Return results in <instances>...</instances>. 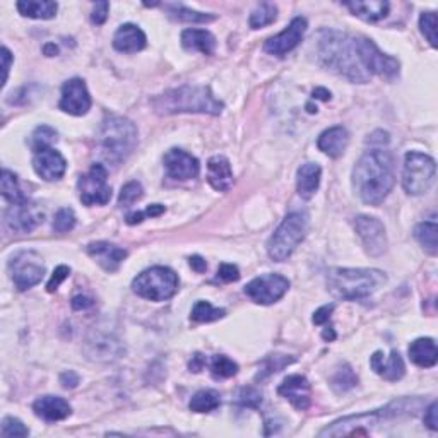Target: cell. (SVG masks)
<instances>
[{
    "label": "cell",
    "mask_w": 438,
    "mask_h": 438,
    "mask_svg": "<svg viewBox=\"0 0 438 438\" xmlns=\"http://www.w3.org/2000/svg\"><path fill=\"white\" fill-rule=\"evenodd\" d=\"M396 184L394 156L385 149L365 152L353 170V187L368 206H380Z\"/></svg>",
    "instance_id": "6da1fadb"
},
{
    "label": "cell",
    "mask_w": 438,
    "mask_h": 438,
    "mask_svg": "<svg viewBox=\"0 0 438 438\" xmlns=\"http://www.w3.org/2000/svg\"><path fill=\"white\" fill-rule=\"evenodd\" d=\"M317 55L324 67L338 72L351 82L365 84L370 81L371 76L363 67L358 53L356 36L334 29H322L317 36Z\"/></svg>",
    "instance_id": "7a4b0ae2"
},
{
    "label": "cell",
    "mask_w": 438,
    "mask_h": 438,
    "mask_svg": "<svg viewBox=\"0 0 438 438\" xmlns=\"http://www.w3.org/2000/svg\"><path fill=\"white\" fill-rule=\"evenodd\" d=\"M152 105L161 115H175V113L219 115L225 110L222 101H219L213 91L206 86H180L164 91L152 100Z\"/></svg>",
    "instance_id": "3957f363"
},
{
    "label": "cell",
    "mask_w": 438,
    "mask_h": 438,
    "mask_svg": "<svg viewBox=\"0 0 438 438\" xmlns=\"http://www.w3.org/2000/svg\"><path fill=\"white\" fill-rule=\"evenodd\" d=\"M387 283V276L378 269H331L327 288L341 300H363L371 297Z\"/></svg>",
    "instance_id": "277c9868"
},
{
    "label": "cell",
    "mask_w": 438,
    "mask_h": 438,
    "mask_svg": "<svg viewBox=\"0 0 438 438\" xmlns=\"http://www.w3.org/2000/svg\"><path fill=\"white\" fill-rule=\"evenodd\" d=\"M137 127L123 116L110 115L100 130V155L105 163L119 166L137 148Z\"/></svg>",
    "instance_id": "5b68a950"
},
{
    "label": "cell",
    "mask_w": 438,
    "mask_h": 438,
    "mask_svg": "<svg viewBox=\"0 0 438 438\" xmlns=\"http://www.w3.org/2000/svg\"><path fill=\"white\" fill-rule=\"evenodd\" d=\"M308 231V216L305 213H290L283 219L268 242V254L272 261L284 262L305 240Z\"/></svg>",
    "instance_id": "8992f818"
},
{
    "label": "cell",
    "mask_w": 438,
    "mask_h": 438,
    "mask_svg": "<svg viewBox=\"0 0 438 438\" xmlns=\"http://www.w3.org/2000/svg\"><path fill=\"white\" fill-rule=\"evenodd\" d=\"M132 290L137 297L151 301L170 300L178 290V276L164 265L146 269L132 281Z\"/></svg>",
    "instance_id": "52a82bcc"
},
{
    "label": "cell",
    "mask_w": 438,
    "mask_h": 438,
    "mask_svg": "<svg viewBox=\"0 0 438 438\" xmlns=\"http://www.w3.org/2000/svg\"><path fill=\"white\" fill-rule=\"evenodd\" d=\"M437 177V163L425 152L410 151L404 158L403 187L410 195H423L433 187Z\"/></svg>",
    "instance_id": "ba28073f"
},
{
    "label": "cell",
    "mask_w": 438,
    "mask_h": 438,
    "mask_svg": "<svg viewBox=\"0 0 438 438\" xmlns=\"http://www.w3.org/2000/svg\"><path fill=\"white\" fill-rule=\"evenodd\" d=\"M356 46L361 58V64L367 69L368 74H377L380 76V78L387 79V81H394L396 78H399V60L390 57V55L380 52V49H378L370 38L356 36Z\"/></svg>",
    "instance_id": "9c48e42d"
},
{
    "label": "cell",
    "mask_w": 438,
    "mask_h": 438,
    "mask_svg": "<svg viewBox=\"0 0 438 438\" xmlns=\"http://www.w3.org/2000/svg\"><path fill=\"white\" fill-rule=\"evenodd\" d=\"M9 272L17 290L26 291L42 283L43 276H45V264L36 252L24 250L10 259Z\"/></svg>",
    "instance_id": "30bf717a"
},
{
    "label": "cell",
    "mask_w": 438,
    "mask_h": 438,
    "mask_svg": "<svg viewBox=\"0 0 438 438\" xmlns=\"http://www.w3.org/2000/svg\"><path fill=\"white\" fill-rule=\"evenodd\" d=\"M81 202L84 206H107L112 199V187L108 185V171L101 163L93 164L78 182Z\"/></svg>",
    "instance_id": "8fae6325"
},
{
    "label": "cell",
    "mask_w": 438,
    "mask_h": 438,
    "mask_svg": "<svg viewBox=\"0 0 438 438\" xmlns=\"http://www.w3.org/2000/svg\"><path fill=\"white\" fill-rule=\"evenodd\" d=\"M290 290V281L281 274H264L245 286V295L257 305H272L279 301Z\"/></svg>",
    "instance_id": "7c38bea8"
},
{
    "label": "cell",
    "mask_w": 438,
    "mask_h": 438,
    "mask_svg": "<svg viewBox=\"0 0 438 438\" xmlns=\"http://www.w3.org/2000/svg\"><path fill=\"white\" fill-rule=\"evenodd\" d=\"M358 236H360L361 243H363L365 250L371 257H380L387 250V235L385 226L380 219L371 216H356L353 221Z\"/></svg>",
    "instance_id": "4fadbf2b"
},
{
    "label": "cell",
    "mask_w": 438,
    "mask_h": 438,
    "mask_svg": "<svg viewBox=\"0 0 438 438\" xmlns=\"http://www.w3.org/2000/svg\"><path fill=\"white\" fill-rule=\"evenodd\" d=\"M43 211L31 200L21 204H12L3 214V222L14 233H31L36 226L43 222Z\"/></svg>",
    "instance_id": "5bb4252c"
},
{
    "label": "cell",
    "mask_w": 438,
    "mask_h": 438,
    "mask_svg": "<svg viewBox=\"0 0 438 438\" xmlns=\"http://www.w3.org/2000/svg\"><path fill=\"white\" fill-rule=\"evenodd\" d=\"M58 107H60L62 112L69 113V115H86L91 108V96L86 82L79 78L65 81L64 86H62V96Z\"/></svg>",
    "instance_id": "9a60e30c"
},
{
    "label": "cell",
    "mask_w": 438,
    "mask_h": 438,
    "mask_svg": "<svg viewBox=\"0 0 438 438\" xmlns=\"http://www.w3.org/2000/svg\"><path fill=\"white\" fill-rule=\"evenodd\" d=\"M306 28H308V24H306L305 17H295L284 31L272 36L264 43V50L268 53L276 55V57H284V55L290 53L291 50H295L300 45L306 33Z\"/></svg>",
    "instance_id": "2e32d148"
},
{
    "label": "cell",
    "mask_w": 438,
    "mask_h": 438,
    "mask_svg": "<svg viewBox=\"0 0 438 438\" xmlns=\"http://www.w3.org/2000/svg\"><path fill=\"white\" fill-rule=\"evenodd\" d=\"M163 163L168 177L175 178V180H192L200 171L199 159L185 152L184 149H170L164 155Z\"/></svg>",
    "instance_id": "e0dca14e"
},
{
    "label": "cell",
    "mask_w": 438,
    "mask_h": 438,
    "mask_svg": "<svg viewBox=\"0 0 438 438\" xmlns=\"http://www.w3.org/2000/svg\"><path fill=\"white\" fill-rule=\"evenodd\" d=\"M33 168L36 175L46 182L60 180L67 170V161L55 148L40 149L33 156Z\"/></svg>",
    "instance_id": "ac0fdd59"
},
{
    "label": "cell",
    "mask_w": 438,
    "mask_h": 438,
    "mask_svg": "<svg viewBox=\"0 0 438 438\" xmlns=\"http://www.w3.org/2000/svg\"><path fill=\"white\" fill-rule=\"evenodd\" d=\"M277 394L290 401L298 411H305L312 403V387L303 375H290L277 389Z\"/></svg>",
    "instance_id": "d6986e66"
},
{
    "label": "cell",
    "mask_w": 438,
    "mask_h": 438,
    "mask_svg": "<svg viewBox=\"0 0 438 438\" xmlns=\"http://www.w3.org/2000/svg\"><path fill=\"white\" fill-rule=\"evenodd\" d=\"M87 254L107 272H115L127 259V250L110 242H94L87 245Z\"/></svg>",
    "instance_id": "ffe728a7"
},
{
    "label": "cell",
    "mask_w": 438,
    "mask_h": 438,
    "mask_svg": "<svg viewBox=\"0 0 438 438\" xmlns=\"http://www.w3.org/2000/svg\"><path fill=\"white\" fill-rule=\"evenodd\" d=\"M146 45H148V38L136 24H122L113 36V49L122 53H137L144 50Z\"/></svg>",
    "instance_id": "44dd1931"
},
{
    "label": "cell",
    "mask_w": 438,
    "mask_h": 438,
    "mask_svg": "<svg viewBox=\"0 0 438 438\" xmlns=\"http://www.w3.org/2000/svg\"><path fill=\"white\" fill-rule=\"evenodd\" d=\"M370 367L375 374L380 375L382 378H385L389 382L399 380V378H403L404 371H406L403 356L396 349L387 358L383 356L382 351H375L370 358Z\"/></svg>",
    "instance_id": "7402d4cb"
},
{
    "label": "cell",
    "mask_w": 438,
    "mask_h": 438,
    "mask_svg": "<svg viewBox=\"0 0 438 438\" xmlns=\"http://www.w3.org/2000/svg\"><path fill=\"white\" fill-rule=\"evenodd\" d=\"M33 411L45 421H60V419L69 418L72 412L71 404L57 396H43L36 399L33 404Z\"/></svg>",
    "instance_id": "603a6c76"
},
{
    "label": "cell",
    "mask_w": 438,
    "mask_h": 438,
    "mask_svg": "<svg viewBox=\"0 0 438 438\" xmlns=\"http://www.w3.org/2000/svg\"><path fill=\"white\" fill-rule=\"evenodd\" d=\"M207 182L218 192H228L233 187L231 164L225 156H213L207 161Z\"/></svg>",
    "instance_id": "cb8c5ba5"
},
{
    "label": "cell",
    "mask_w": 438,
    "mask_h": 438,
    "mask_svg": "<svg viewBox=\"0 0 438 438\" xmlns=\"http://www.w3.org/2000/svg\"><path fill=\"white\" fill-rule=\"evenodd\" d=\"M348 144L349 134L342 125L331 127L326 132L320 134L319 141H317V146H319L320 151H322L324 155H327L328 158H339V156L344 155Z\"/></svg>",
    "instance_id": "d4e9b609"
},
{
    "label": "cell",
    "mask_w": 438,
    "mask_h": 438,
    "mask_svg": "<svg viewBox=\"0 0 438 438\" xmlns=\"http://www.w3.org/2000/svg\"><path fill=\"white\" fill-rule=\"evenodd\" d=\"M182 45L189 52L213 55L216 50V38L206 29H185L182 33Z\"/></svg>",
    "instance_id": "484cf974"
},
{
    "label": "cell",
    "mask_w": 438,
    "mask_h": 438,
    "mask_svg": "<svg viewBox=\"0 0 438 438\" xmlns=\"http://www.w3.org/2000/svg\"><path fill=\"white\" fill-rule=\"evenodd\" d=\"M408 353H410V360L416 367L432 368L438 361V349L432 338L416 339L414 342H411Z\"/></svg>",
    "instance_id": "4316f807"
},
{
    "label": "cell",
    "mask_w": 438,
    "mask_h": 438,
    "mask_svg": "<svg viewBox=\"0 0 438 438\" xmlns=\"http://www.w3.org/2000/svg\"><path fill=\"white\" fill-rule=\"evenodd\" d=\"M320 177H322V168L317 163L301 164L297 175V191L303 199H310L313 193L319 191Z\"/></svg>",
    "instance_id": "83f0119b"
},
{
    "label": "cell",
    "mask_w": 438,
    "mask_h": 438,
    "mask_svg": "<svg viewBox=\"0 0 438 438\" xmlns=\"http://www.w3.org/2000/svg\"><path fill=\"white\" fill-rule=\"evenodd\" d=\"M346 7L351 10V14L361 17L363 21L368 23H377V21L383 19V17L389 14V2H383V0H367V2H346Z\"/></svg>",
    "instance_id": "f1b7e54d"
},
{
    "label": "cell",
    "mask_w": 438,
    "mask_h": 438,
    "mask_svg": "<svg viewBox=\"0 0 438 438\" xmlns=\"http://www.w3.org/2000/svg\"><path fill=\"white\" fill-rule=\"evenodd\" d=\"M58 3L50 0H21L17 2V10L24 17L31 19H52L57 14Z\"/></svg>",
    "instance_id": "f546056e"
},
{
    "label": "cell",
    "mask_w": 438,
    "mask_h": 438,
    "mask_svg": "<svg viewBox=\"0 0 438 438\" xmlns=\"http://www.w3.org/2000/svg\"><path fill=\"white\" fill-rule=\"evenodd\" d=\"M221 406V396H219L218 390L207 389V390H199L197 394H193L191 399V411L193 412H211Z\"/></svg>",
    "instance_id": "4dcf8cb0"
},
{
    "label": "cell",
    "mask_w": 438,
    "mask_h": 438,
    "mask_svg": "<svg viewBox=\"0 0 438 438\" xmlns=\"http://www.w3.org/2000/svg\"><path fill=\"white\" fill-rule=\"evenodd\" d=\"M437 235H438V226L435 219L432 221H425L419 222L414 229V236L421 247L425 248L428 254L437 255Z\"/></svg>",
    "instance_id": "1f68e13d"
},
{
    "label": "cell",
    "mask_w": 438,
    "mask_h": 438,
    "mask_svg": "<svg viewBox=\"0 0 438 438\" xmlns=\"http://www.w3.org/2000/svg\"><path fill=\"white\" fill-rule=\"evenodd\" d=\"M277 19V7L271 2H262L252 10L250 19H248V24H250L252 29H261L264 26H269L274 21Z\"/></svg>",
    "instance_id": "d6a6232c"
},
{
    "label": "cell",
    "mask_w": 438,
    "mask_h": 438,
    "mask_svg": "<svg viewBox=\"0 0 438 438\" xmlns=\"http://www.w3.org/2000/svg\"><path fill=\"white\" fill-rule=\"evenodd\" d=\"M166 7L168 10H170V16L173 17V19L182 21V23H211V21L216 19L214 14L197 12V10L180 6V3H171V6Z\"/></svg>",
    "instance_id": "836d02e7"
},
{
    "label": "cell",
    "mask_w": 438,
    "mask_h": 438,
    "mask_svg": "<svg viewBox=\"0 0 438 438\" xmlns=\"http://www.w3.org/2000/svg\"><path fill=\"white\" fill-rule=\"evenodd\" d=\"M2 197L10 204H21L28 200V197L21 191L17 177L9 170L2 171Z\"/></svg>",
    "instance_id": "e575fe53"
},
{
    "label": "cell",
    "mask_w": 438,
    "mask_h": 438,
    "mask_svg": "<svg viewBox=\"0 0 438 438\" xmlns=\"http://www.w3.org/2000/svg\"><path fill=\"white\" fill-rule=\"evenodd\" d=\"M226 312L222 308H214L209 301L199 300L193 305L191 312V319L193 322H214V320L222 319Z\"/></svg>",
    "instance_id": "d590c367"
},
{
    "label": "cell",
    "mask_w": 438,
    "mask_h": 438,
    "mask_svg": "<svg viewBox=\"0 0 438 438\" xmlns=\"http://www.w3.org/2000/svg\"><path fill=\"white\" fill-rule=\"evenodd\" d=\"M55 141H57V130L49 125H40L29 137V148L33 149V152H36L40 149L53 148Z\"/></svg>",
    "instance_id": "8d00e7d4"
},
{
    "label": "cell",
    "mask_w": 438,
    "mask_h": 438,
    "mask_svg": "<svg viewBox=\"0 0 438 438\" xmlns=\"http://www.w3.org/2000/svg\"><path fill=\"white\" fill-rule=\"evenodd\" d=\"M211 374L216 378H229L238 374V365L225 355H216L211 360Z\"/></svg>",
    "instance_id": "74e56055"
},
{
    "label": "cell",
    "mask_w": 438,
    "mask_h": 438,
    "mask_svg": "<svg viewBox=\"0 0 438 438\" xmlns=\"http://www.w3.org/2000/svg\"><path fill=\"white\" fill-rule=\"evenodd\" d=\"M293 361H295L293 356L269 355L264 360V368H262L261 374L257 375V378L259 380H264L265 377H269V375H272V374H277V371H281L284 367H288V365L293 363Z\"/></svg>",
    "instance_id": "f35d334b"
},
{
    "label": "cell",
    "mask_w": 438,
    "mask_h": 438,
    "mask_svg": "<svg viewBox=\"0 0 438 438\" xmlns=\"http://www.w3.org/2000/svg\"><path fill=\"white\" fill-rule=\"evenodd\" d=\"M29 435V430L24 426L21 419L7 416L2 421V430H0V437L2 438H23Z\"/></svg>",
    "instance_id": "ab89813d"
},
{
    "label": "cell",
    "mask_w": 438,
    "mask_h": 438,
    "mask_svg": "<svg viewBox=\"0 0 438 438\" xmlns=\"http://www.w3.org/2000/svg\"><path fill=\"white\" fill-rule=\"evenodd\" d=\"M356 383H358V378H356L355 371H353L348 365L342 367L341 370H338V374H335L334 378H332V387H334L338 392H346V390L353 389Z\"/></svg>",
    "instance_id": "60d3db41"
},
{
    "label": "cell",
    "mask_w": 438,
    "mask_h": 438,
    "mask_svg": "<svg viewBox=\"0 0 438 438\" xmlns=\"http://www.w3.org/2000/svg\"><path fill=\"white\" fill-rule=\"evenodd\" d=\"M142 193H144V191H142V185L139 184V182H129V184L123 185L122 191H120L119 206L120 207L132 206L134 202H137V200L141 199Z\"/></svg>",
    "instance_id": "b9f144b4"
},
{
    "label": "cell",
    "mask_w": 438,
    "mask_h": 438,
    "mask_svg": "<svg viewBox=\"0 0 438 438\" xmlns=\"http://www.w3.org/2000/svg\"><path fill=\"white\" fill-rule=\"evenodd\" d=\"M419 29L425 35V38L428 40L430 45L433 49H437V16L435 12H423L419 17Z\"/></svg>",
    "instance_id": "7bdbcfd3"
},
{
    "label": "cell",
    "mask_w": 438,
    "mask_h": 438,
    "mask_svg": "<svg viewBox=\"0 0 438 438\" xmlns=\"http://www.w3.org/2000/svg\"><path fill=\"white\" fill-rule=\"evenodd\" d=\"M76 226V214L71 207H64L55 214L53 229L57 233H67Z\"/></svg>",
    "instance_id": "ee69618b"
},
{
    "label": "cell",
    "mask_w": 438,
    "mask_h": 438,
    "mask_svg": "<svg viewBox=\"0 0 438 438\" xmlns=\"http://www.w3.org/2000/svg\"><path fill=\"white\" fill-rule=\"evenodd\" d=\"M238 403L243 408H250V410H259L262 404V394L259 392L255 387H243L238 394Z\"/></svg>",
    "instance_id": "f6af8a7d"
},
{
    "label": "cell",
    "mask_w": 438,
    "mask_h": 438,
    "mask_svg": "<svg viewBox=\"0 0 438 438\" xmlns=\"http://www.w3.org/2000/svg\"><path fill=\"white\" fill-rule=\"evenodd\" d=\"M69 274H71V269H69L67 265H58V268L53 271L52 277H50L49 284H46V290H49V293H53V291H57L58 286H60V284L64 283L65 279H67Z\"/></svg>",
    "instance_id": "bcb514c9"
},
{
    "label": "cell",
    "mask_w": 438,
    "mask_h": 438,
    "mask_svg": "<svg viewBox=\"0 0 438 438\" xmlns=\"http://www.w3.org/2000/svg\"><path fill=\"white\" fill-rule=\"evenodd\" d=\"M108 10H110V3L108 2H96L93 7V12H91V21L98 26L105 24L108 17Z\"/></svg>",
    "instance_id": "7dc6e473"
},
{
    "label": "cell",
    "mask_w": 438,
    "mask_h": 438,
    "mask_svg": "<svg viewBox=\"0 0 438 438\" xmlns=\"http://www.w3.org/2000/svg\"><path fill=\"white\" fill-rule=\"evenodd\" d=\"M218 277L221 281H225V283H233V281L240 279V271H238V268L233 264H221L219 265Z\"/></svg>",
    "instance_id": "c3c4849f"
},
{
    "label": "cell",
    "mask_w": 438,
    "mask_h": 438,
    "mask_svg": "<svg viewBox=\"0 0 438 438\" xmlns=\"http://www.w3.org/2000/svg\"><path fill=\"white\" fill-rule=\"evenodd\" d=\"M334 308L335 306L332 305V303L331 305L320 306V308L313 313V324H315V326H324V324H327L328 319H331L332 312H334Z\"/></svg>",
    "instance_id": "681fc988"
},
{
    "label": "cell",
    "mask_w": 438,
    "mask_h": 438,
    "mask_svg": "<svg viewBox=\"0 0 438 438\" xmlns=\"http://www.w3.org/2000/svg\"><path fill=\"white\" fill-rule=\"evenodd\" d=\"M425 425L428 426L432 432L438 430V406L437 403H432L425 411Z\"/></svg>",
    "instance_id": "f907efd6"
},
{
    "label": "cell",
    "mask_w": 438,
    "mask_h": 438,
    "mask_svg": "<svg viewBox=\"0 0 438 438\" xmlns=\"http://www.w3.org/2000/svg\"><path fill=\"white\" fill-rule=\"evenodd\" d=\"M60 382L65 389H74V387L79 385V375L72 370L64 371V374L60 375Z\"/></svg>",
    "instance_id": "816d5d0a"
},
{
    "label": "cell",
    "mask_w": 438,
    "mask_h": 438,
    "mask_svg": "<svg viewBox=\"0 0 438 438\" xmlns=\"http://www.w3.org/2000/svg\"><path fill=\"white\" fill-rule=\"evenodd\" d=\"M204 367H206V356L200 355V353H195L192 356L191 363H189V368H191V371H193V374H199Z\"/></svg>",
    "instance_id": "f5cc1de1"
},
{
    "label": "cell",
    "mask_w": 438,
    "mask_h": 438,
    "mask_svg": "<svg viewBox=\"0 0 438 438\" xmlns=\"http://www.w3.org/2000/svg\"><path fill=\"white\" fill-rule=\"evenodd\" d=\"M93 305H94V301L87 297H81V295H79V297L72 298V308L74 310H86V308H91Z\"/></svg>",
    "instance_id": "db71d44e"
},
{
    "label": "cell",
    "mask_w": 438,
    "mask_h": 438,
    "mask_svg": "<svg viewBox=\"0 0 438 438\" xmlns=\"http://www.w3.org/2000/svg\"><path fill=\"white\" fill-rule=\"evenodd\" d=\"M2 62H3V84L7 82V78H9V71H10V62H12V53L9 52L7 46L2 49Z\"/></svg>",
    "instance_id": "11a10c76"
},
{
    "label": "cell",
    "mask_w": 438,
    "mask_h": 438,
    "mask_svg": "<svg viewBox=\"0 0 438 438\" xmlns=\"http://www.w3.org/2000/svg\"><path fill=\"white\" fill-rule=\"evenodd\" d=\"M189 264H191V268L195 272H204L207 269L206 261H204V259L200 257V255H192V257L189 259Z\"/></svg>",
    "instance_id": "9f6ffc18"
},
{
    "label": "cell",
    "mask_w": 438,
    "mask_h": 438,
    "mask_svg": "<svg viewBox=\"0 0 438 438\" xmlns=\"http://www.w3.org/2000/svg\"><path fill=\"white\" fill-rule=\"evenodd\" d=\"M389 142V134L383 132V130H377V132H374L370 136V139H368V144H387Z\"/></svg>",
    "instance_id": "6f0895ef"
},
{
    "label": "cell",
    "mask_w": 438,
    "mask_h": 438,
    "mask_svg": "<svg viewBox=\"0 0 438 438\" xmlns=\"http://www.w3.org/2000/svg\"><path fill=\"white\" fill-rule=\"evenodd\" d=\"M164 206H161V204H152V206H149L148 209L144 211V214H146V218H158V216H161V214L164 213Z\"/></svg>",
    "instance_id": "680465c9"
},
{
    "label": "cell",
    "mask_w": 438,
    "mask_h": 438,
    "mask_svg": "<svg viewBox=\"0 0 438 438\" xmlns=\"http://www.w3.org/2000/svg\"><path fill=\"white\" fill-rule=\"evenodd\" d=\"M313 98H319V100L328 101L331 100V91L324 89V87H317V89L313 91Z\"/></svg>",
    "instance_id": "91938a15"
},
{
    "label": "cell",
    "mask_w": 438,
    "mask_h": 438,
    "mask_svg": "<svg viewBox=\"0 0 438 438\" xmlns=\"http://www.w3.org/2000/svg\"><path fill=\"white\" fill-rule=\"evenodd\" d=\"M144 213H130L129 216H127V222H129V225H137V222L144 221Z\"/></svg>",
    "instance_id": "94428289"
},
{
    "label": "cell",
    "mask_w": 438,
    "mask_h": 438,
    "mask_svg": "<svg viewBox=\"0 0 438 438\" xmlns=\"http://www.w3.org/2000/svg\"><path fill=\"white\" fill-rule=\"evenodd\" d=\"M43 53H45L46 57H53V55L58 53V49L53 43H49V45H45V49H43Z\"/></svg>",
    "instance_id": "6125c7cd"
},
{
    "label": "cell",
    "mask_w": 438,
    "mask_h": 438,
    "mask_svg": "<svg viewBox=\"0 0 438 438\" xmlns=\"http://www.w3.org/2000/svg\"><path fill=\"white\" fill-rule=\"evenodd\" d=\"M322 338L326 339V341H334V339H335V332H334V328H332V327H327L326 331L322 332Z\"/></svg>",
    "instance_id": "be15d7a7"
}]
</instances>
